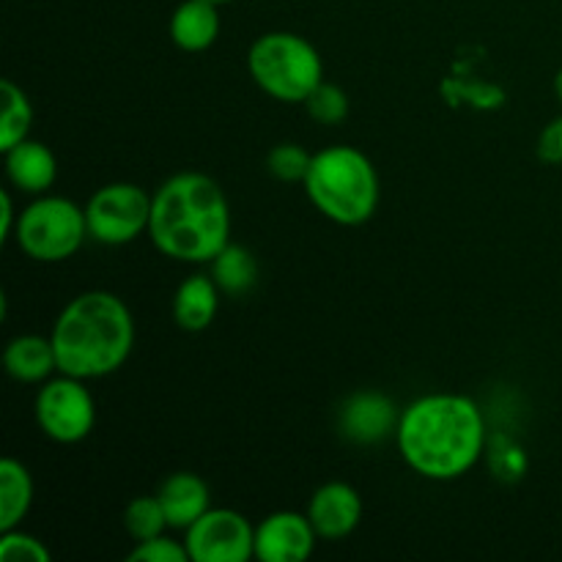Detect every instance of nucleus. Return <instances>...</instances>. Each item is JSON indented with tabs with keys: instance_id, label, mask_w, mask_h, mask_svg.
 Here are the masks:
<instances>
[{
	"instance_id": "obj_1",
	"label": "nucleus",
	"mask_w": 562,
	"mask_h": 562,
	"mask_svg": "<svg viewBox=\"0 0 562 562\" xmlns=\"http://www.w3.org/2000/svg\"><path fill=\"white\" fill-rule=\"evenodd\" d=\"M401 459L428 481H459L486 456L483 409L461 393H428L401 409Z\"/></svg>"
},
{
	"instance_id": "obj_2",
	"label": "nucleus",
	"mask_w": 562,
	"mask_h": 562,
	"mask_svg": "<svg viewBox=\"0 0 562 562\" xmlns=\"http://www.w3.org/2000/svg\"><path fill=\"white\" fill-rule=\"evenodd\" d=\"M148 239L181 263H209L231 241V203L206 173L181 170L151 195Z\"/></svg>"
},
{
	"instance_id": "obj_3",
	"label": "nucleus",
	"mask_w": 562,
	"mask_h": 562,
	"mask_svg": "<svg viewBox=\"0 0 562 562\" xmlns=\"http://www.w3.org/2000/svg\"><path fill=\"white\" fill-rule=\"evenodd\" d=\"M58 373L77 379H104L124 368L135 349V318L113 291H82L66 302L53 324Z\"/></svg>"
},
{
	"instance_id": "obj_4",
	"label": "nucleus",
	"mask_w": 562,
	"mask_h": 562,
	"mask_svg": "<svg viewBox=\"0 0 562 562\" xmlns=\"http://www.w3.org/2000/svg\"><path fill=\"white\" fill-rule=\"evenodd\" d=\"M302 187L324 217L346 228L368 223L382 198L376 165L355 146H327L313 154Z\"/></svg>"
},
{
	"instance_id": "obj_5",
	"label": "nucleus",
	"mask_w": 562,
	"mask_h": 562,
	"mask_svg": "<svg viewBox=\"0 0 562 562\" xmlns=\"http://www.w3.org/2000/svg\"><path fill=\"white\" fill-rule=\"evenodd\" d=\"M247 71L267 97L289 104L305 99L324 82V60L305 36L291 31H269L250 44Z\"/></svg>"
},
{
	"instance_id": "obj_6",
	"label": "nucleus",
	"mask_w": 562,
	"mask_h": 562,
	"mask_svg": "<svg viewBox=\"0 0 562 562\" xmlns=\"http://www.w3.org/2000/svg\"><path fill=\"white\" fill-rule=\"evenodd\" d=\"M86 206L64 195H36L20 212L14 241L31 261L60 263L88 239Z\"/></svg>"
},
{
	"instance_id": "obj_7",
	"label": "nucleus",
	"mask_w": 562,
	"mask_h": 562,
	"mask_svg": "<svg viewBox=\"0 0 562 562\" xmlns=\"http://www.w3.org/2000/svg\"><path fill=\"white\" fill-rule=\"evenodd\" d=\"M33 417H36L38 431L47 439L58 445H77L88 439V434L97 426V401L86 379L58 373L38 387Z\"/></svg>"
},
{
	"instance_id": "obj_8",
	"label": "nucleus",
	"mask_w": 562,
	"mask_h": 562,
	"mask_svg": "<svg viewBox=\"0 0 562 562\" xmlns=\"http://www.w3.org/2000/svg\"><path fill=\"white\" fill-rule=\"evenodd\" d=\"M88 234L93 241L121 247L148 234L151 223V195L132 181L102 184L86 203Z\"/></svg>"
},
{
	"instance_id": "obj_9",
	"label": "nucleus",
	"mask_w": 562,
	"mask_h": 562,
	"mask_svg": "<svg viewBox=\"0 0 562 562\" xmlns=\"http://www.w3.org/2000/svg\"><path fill=\"white\" fill-rule=\"evenodd\" d=\"M192 562H247L256 558V527L234 508H209L184 530Z\"/></svg>"
},
{
	"instance_id": "obj_10",
	"label": "nucleus",
	"mask_w": 562,
	"mask_h": 562,
	"mask_svg": "<svg viewBox=\"0 0 562 562\" xmlns=\"http://www.w3.org/2000/svg\"><path fill=\"white\" fill-rule=\"evenodd\" d=\"M401 409L393 398L376 390L349 395L338 409V431L351 445H382L398 431Z\"/></svg>"
},
{
	"instance_id": "obj_11",
	"label": "nucleus",
	"mask_w": 562,
	"mask_h": 562,
	"mask_svg": "<svg viewBox=\"0 0 562 562\" xmlns=\"http://www.w3.org/2000/svg\"><path fill=\"white\" fill-rule=\"evenodd\" d=\"M316 530L307 514L278 510L256 527V560L261 562H302L316 549Z\"/></svg>"
},
{
	"instance_id": "obj_12",
	"label": "nucleus",
	"mask_w": 562,
	"mask_h": 562,
	"mask_svg": "<svg viewBox=\"0 0 562 562\" xmlns=\"http://www.w3.org/2000/svg\"><path fill=\"white\" fill-rule=\"evenodd\" d=\"M307 519L322 541H344L362 521L360 492L344 481L324 483L307 503Z\"/></svg>"
},
{
	"instance_id": "obj_13",
	"label": "nucleus",
	"mask_w": 562,
	"mask_h": 562,
	"mask_svg": "<svg viewBox=\"0 0 562 562\" xmlns=\"http://www.w3.org/2000/svg\"><path fill=\"white\" fill-rule=\"evenodd\" d=\"M3 162L5 179L11 181L14 190L25 192V195H44L58 179V159L42 140L25 137L9 151H3Z\"/></svg>"
},
{
	"instance_id": "obj_14",
	"label": "nucleus",
	"mask_w": 562,
	"mask_h": 562,
	"mask_svg": "<svg viewBox=\"0 0 562 562\" xmlns=\"http://www.w3.org/2000/svg\"><path fill=\"white\" fill-rule=\"evenodd\" d=\"M157 497L162 503L165 516H168L170 530H181L195 525L209 508H212V494H209L206 481L195 472H173L165 477L157 488Z\"/></svg>"
},
{
	"instance_id": "obj_15",
	"label": "nucleus",
	"mask_w": 562,
	"mask_h": 562,
	"mask_svg": "<svg viewBox=\"0 0 562 562\" xmlns=\"http://www.w3.org/2000/svg\"><path fill=\"white\" fill-rule=\"evenodd\" d=\"M3 368L14 382L42 384L58 373V360L49 335L25 333L16 335L3 349Z\"/></svg>"
},
{
	"instance_id": "obj_16",
	"label": "nucleus",
	"mask_w": 562,
	"mask_h": 562,
	"mask_svg": "<svg viewBox=\"0 0 562 562\" xmlns=\"http://www.w3.org/2000/svg\"><path fill=\"white\" fill-rule=\"evenodd\" d=\"M220 285L212 274H190L173 294V322L184 333H203L212 327L220 311Z\"/></svg>"
},
{
	"instance_id": "obj_17",
	"label": "nucleus",
	"mask_w": 562,
	"mask_h": 562,
	"mask_svg": "<svg viewBox=\"0 0 562 562\" xmlns=\"http://www.w3.org/2000/svg\"><path fill=\"white\" fill-rule=\"evenodd\" d=\"M220 5L209 0H184L170 14V38L184 53H206L220 36Z\"/></svg>"
},
{
	"instance_id": "obj_18",
	"label": "nucleus",
	"mask_w": 562,
	"mask_h": 562,
	"mask_svg": "<svg viewBox=\"0 0 562 562\" xmlns=\"http://www.w3.org/2000/svg\"><path fill=\"white\" fill-rule=\"evenodd\" d=\"M33 477L31 470L20 459L5 456L0 461V532L14 530L25 521L33 505Z\"/></svg>"
},
{
	"instance_id": "obj_19",
	"label": "nucleus",
	"mask_w": 562,
	"mask_h": 562,
	"mask_svg": "<svg viewBox=\"0 0 562 562\" xmlns=\"http://www.w3.org/2000/svg\"><path fill=\"white\" fill-rule=\"evenodd\" d=\"M209 274L225 296H247L258 283V261L247 247L228 241L209 261Z\"/></svg>"
},
{
	"instance_id": "obj_20",
	"label": "nucleus",
	"mask_w": 562,
	"mask_h": 562,
	"mask_svg": "<svg viewBox=\"0 0 562 562\" xmlns=\"http://www.w3.org/2000/svg\"><path fill=\"white\" fill-rule=\"evenodd\" d=\"M0 97H3V113H0V151L25 140L33 126V104L22 86L14 80H0Z\"/></svg>"
},
{
	"instance_id": "obj_21",
	"label": "nucleus",
	"mask_w": 562,
	"mask_h": 562,
	"mask_svg": "<svg viewBox=\"0 0 562 562\" xmlns=\"http://www.w3.org/2000/svg\"><path fill=\"white\" fill-rule=\"evenodd\" d=\"M124 530L126 536L135 538V541H148V538H157L162 536L165 530H170L168 525V516H165L162 503L159 497H135L130 505L124 508Z\"/></svg>"
},
{
	"instance_id": "obj_22",
	"label": "nucleus",
	"mask_w": 562,
	"mask_h": 562,
	"mask_svg": "<svg viewBox=\"0 0 562 562\" xmlns=\"http://www.w3.org/2000/svg\"><path fill=\"white\" fill-rule=\"evenodd\" d=\"M313 154L307 151L300 143H278V146L269 148L267 154V170L278 181H289V184H296V181H305L307 170H311Z\"/></svg>"
},
{
	"instance_id": "obj_23",
	"label": "nucleus",
	"mask_w": 562,
	"mask_h": 562,
	"mask_svg": "<svg viewBox=\"0 0 562 562\" xmlns=\"http://www.w3.org/2000/svg\"><path fill=\"white\" fill-rule=\"evenodd\" d=\"M307 115L322 126H338L349 119V97L340 86L324 80L311 97L305 99Z\"/></svg>"
},
{
	"instance_id": "obj_24",
	"label": "nucleus",
	"mask_w": 562,
	"mask_h": 562,
	"mask_svg": "<svg viewBox=\"0 0 562 562\" xmlns=\"http://www.w3.org/2000/svg\"><path fill=\"white\" fill-rule=\"evenodd\" d=\"M486 459H488V467H492V472H494V477H497V481L514 483V481H519V477L527 472L525 450H521L519 445L514 442V439L505 437V434L488 437Z\"/></svg>"
},
{
	"instance_id": "obj_25",
	"label": "nucleus",
	"mask_w": 562,
	"mask_h": 562,
	"mask_svg": "<svg viewBox=\"0 0 562 562\" xmlns=\"http://www.w3.org/2000/svg\"><path fill=\"white\" fill-rule=\"evenodd\" d=\"M0 560L3 562H49L53 554L44 547V541H38L31 532L20 530H3L0 532Z\"/></svg>"
},
{
	"instance_id": "obj_26",
	"label": "nucleus",
	"mask_w": 562,
	"mask_h": 562,
	"mask_svg": "<svg viewBox=\"0 0 562 562\" xmlns=\"http://www.w3.org/2000/svg\"><path fill=\"white\" fill-rule=\"evenodd\" d=\"M130 562H192L187 552L184 541H173L170 536L148 538V541H137V547L126 554Z\"/></svg>"
},
{
	"instance_id": "obj_27",
	"label": "nucleus",
	"mask_w": 562,
	"mask_h": 562,
	"mask_svg": "<svg viewBox=\"0 0 562 562\" xmlns=\"http://www.w3.org/2000/svg\"><path fill=\"white\" fill-rule=\"evenodd\" d=\"M536 151L541 162L562 165V115L543 126L541 135H538Z\"/></svg>"
},
{
	"instance_id": "obj_28",
	"label": "nucleus",
	"mask_w": 562,
	"mask_h": 562,
	"mask_svg": "<svg viewBox=\"0 0 562 562\" xmlns=\"http://www.w3.org/2000/svg\"><path fill=\"white\" fill-rule=\"evenodd\" d=\"M16 223H20V212L14 206V198H11V190L0 192V241L14 239Z\"/></svg>"
},
{
	"instance_id": "obj_29",
	"label": "nucleus",
	"mask_w": 562,
	"mask_h": 562,
	"mask_svg": "<svg viewBox=\"0 0 562 562\" xmlns=\"http://www.w3.org/2000/svg\"><path fill=\"white\" fill-rule=\"evenodd\" d=\"M554 93H558V99L562 102V69L554 75Z\"/></svg>"
},
{
	"instance_id": "obj_30",
	"label": "nucleus",
	"mask_w": 562,
	"mask_h": 562,
	"mask_svg": "<svg viewBox=\"0 0 562 562\" xmlns=\"http://www.w3.org/2000/svg\"><path fill=\"white\" fill-rule=\"evenodd\" d=\"M209 3H217V5H225V3H231V0H209Z\"/></svg>"
}]
</instances>
